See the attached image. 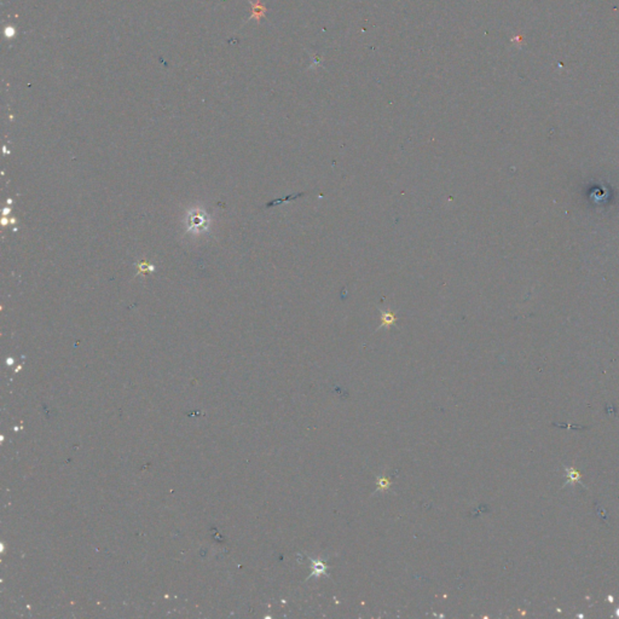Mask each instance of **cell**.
<instances>
[{
    "label": "cell",
    "mask_w": 619,
    "mask_h": 619,
    "mask_svg": "<svg viewBox=\"0 0 619 619\" xmlns=\"http://www.w3.org/2000/svg\"><path fill=\"white\" fill-rule=\"evenodd\" d=\"M139 267H141L142 270L144 271V272H145V271H148V270H149V271H154V270H155V267L153 266V265L144 264V262H142V264H139Z\"/></svg>",
    "instance_id": "obj_3"
},
{
    "label": "cell",
    "mask_w": 619,
    "mask_h": 619,
    "mask_svg": "<svg viewBox=\"0 0 619 619\" xmlns=\"http://www.w3.org/2000/svg\"><path fill=\"white\" fill-rule=\"evenodd\" d=\"M380 314H381V328H390V327H392L396 324L397 322V316H396V312L393 311H382L380 310Z\"/></svg>",
    "instance_id": "obj_2"
},
{
    "label": "cell",
    "mask_w": 619,
    "mask_h": 619,
    "mask_svg": "<svg viewBox=\"0 0 619 619\" xmlns=\"http://www.w3.org/2000/svg\"><path fill=\"white\" fill-rule=\"evenodd\" d=\"M209 225H211V217L204 209L194 208L186 213V232L194 233V235L204 233L209 230Z\"/></svg>",
    "instance_id": "obj_1"
}]
</instances>
